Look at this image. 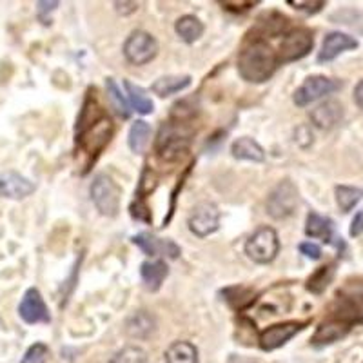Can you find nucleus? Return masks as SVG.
Returning a JSON list of instances; mask_svg holds the SVG:
<instances>
[{"mask_svg": "<svg viewBox=\"0 0 363 363\" xmlns=\"http://www.w3.org/2000/svg\"><path fill=\"white\" fill-rule=\"evenodd\" d=\"M280 66L278 53L262 38L249 40L240 51L238 73L245 82L264 84Z\"/></svg>", "mask_w": 363, "mask_h": 363, "instance_id": "nucleus-1", "label": "nucleus"}, {"mask_svg": "<svg viewBox=\"0 0 363 363\" xmlns=\"http://www.w3.org/2000/svg\"><path fill=\"white\" fill-rule=\"evenodd\" d=\"M191 138H193V129L186 122H177V120L165 122L155 142L158 158L164 162L182 160V157L189 151Z\"/></svg>", "mask_w": 363, "mask_h": 363, "instance_id": "nucleus-2", "label": "nucleus"}, {"mask_svg": "<svg viewBox=\"0 0 363 363\" xmlns=\"http://www.w3.org/2000/svg\"><path fill=\"white\" fill-rule=\"evenodd\" d=\"M89 193L91 200H93L100 215L109 216V218L118 215L122 189H120L118 184L111 177H108V174H96L95 180L91 182Z\"/></svg>", "mask_w": 363, "mask_h": 363, "instance_id": "nucleus-3", "label": "nucleus"}, {"mask_svg": "<svg viewBox=\"0 0 363 363\" xmlns=\"http://www.w3.org/2000/svg\"><path fill=\"white\" fill-rule=\"evenodd\" d=\"M278 252H280V238H278V233L269 225L256 229L245 242V255L255 264H271L274 262Z\"/></svg>", "mask_w": 363, "mask_h": 363, "instance_id": "nucleus-4", "label": "nucleus"}, {"mask_svg": "<svg viewBox=\"0 0 363 363\" xmlns=\"http://www.w3.org/2000/svg\"><path fill=\"white\" fill-rule=\"evenodd\" d=\"M298 202H300V193L294 182L281 180L274 189L269 193L267 199V215L274 220H285L294 215Z\"/></svg>", "mask_w": 363, "mask_h": 363, "instance_id": "nucleus-5", "label": "nucleus"}, {"mask_svg": "<svg viewBox=\"0 0 363 363\" xmlns=\"http://www.w3.org/2000/svg\"><path fill=\"white\" fill-rule=\"evenodd\" d=\"M113 136V122L108 116H102L100 120H96L95 124L87 125V128L80 129L79 136V145L82 149V153L89 157V164L93 160H96V157L100 155L106 145L111 142Z\"/></svg>", "mask_w": 363, "mask_h": 363, "instance_id": "nucleus-6", "label": "nucleus"}, {"mask_svg": "<svg viewBox=\"0 0 363 363\" xmlns=\"http://www.w3.org/2000/svg\"><path fill=\"white\" fill-rule=\"evenodd\" d=\"M158 55V42L147 31H133L124 42V57L133 66H145L153 62Z\"/></svg>", "mask_w": 363, "mask_h": 363, "instance_id": "nucleus-7", "label": "nucleus"}, {"mask_svg": "<svg viewBox=\"0 0 363 363\" xmlns=\"http://www.w3.org/2000/svg\"><path fill=\"white\" fill-rule=\"evenodd\" d=\"M314 48V37L313 31L306 28H298L289 31L285 35L284 40L280 44V51H278V60L280 64L296 62L300 58L307 57Z\"/></svg>", "mask_w": 363, "mask_h": 363, "instance_id": "nucleus-8", "label": "nucleus"}, {"mask_svg": "<svg viewBox=\"0 0 363 363\" xmlns=\"http://www.w3.org/2000/svg\"><path fill=\"white\" fill-rule=\"evenodd\" d=\"M340 87H342V84L336 82V80L327 79V77H322V74H314V77L303 80V84L294 91L293 100L298 108H306L309 104L338 91Z\"/></svg>", "mask_w": 363, "mask_h": 363, "instance_id": "nucleus-9", "label": "nucleus"}, {"mask_svg": "<svg viewBox=\"0 0 363 363\" xmlns=\"http://www.w3.org/2000/svg\"><path fill=\"white\" fill-rule=\"evenodd\" d=\"M189 231L199 238H207L209 235L218 231L220 227V211L215 203L202 202L191 211L187 220Z\"/></svg>", "mask_w": 363, "mask_h": 363, "instance_id": "nucleus-10", "label": "nucleus"}, {"mask_svg": "<svg viewBox=\"0 0 363 363\" xmlns=\"http://www.w3.org/2000/svg\"><path fill=\"white\" fill-rule=\"evenodd\" d=\"M18 316L22 318V322L29 323V325L51 322L50 309L45 306L40 291L35 289V287H29V289L26 291L21 303H18Z\"/></svg>", "mask_w": 363, "mask_h": 363, "instance_id": "nucleus-11", "label": "nucleus"}, {"mask_svg": "<svg viewBox=\"0 0 363 363\" xmlns=\"http://www.w3.org/2000/svg\"><path fill=\"white\" fill-rule=\"evenodd\" d=\"M306 325V322H284L267 327V329L260 333L262 351H277V349L284 347L289 340H293L300 330H303Z\"/></svg>", "mask_w": 363, "mask_h": 363, "instance_id": "nucleus-12", "label": "nucleus"}, {"mask_svg": "<svg viewBox=\"0 0 363 363\" xmlns=\"http://www.w3.org/2000/svg\"><path fill=\"white\" fill-rule=\"evenodd\" d=\"M37 186L17 171H6L0 174V196L8 200H22L33 194Z\"/></svg>", "mask_w": 363, "mask_h": 363, "instance_id": "nucleus-13", "label": "nucleus"}, {"mask_svg": "<svg viewBox=\"0 0 363 363\" xmlns=\"http://www.w3.org/2000/svg\"><path fill=\"white\" fill-rule=\"evenodd\" d=\"M356 48H358V40L354 37L342 33V31H333V33H329L323 38L322 50L318 53V62H333L342 53L349 50H356Z\"/></svg>", "mask_w": 363, "mask_h": 363, "instance_id": "nucleus-14", "label": "nucleus"}, {"mask_svg": "<svg viewBox=\"0 0 363 363\" xmlns=\"http://www.w3.org/2000/svg\"><path fill=\"white\" fill-rule=\"evenodd\" d=\"M133 244L145 252L147 256H169L171 260H177L180 256V247L171 240H160L149 233H140L133 236Z\"/></svg>", "mask_w": 363, "mask_h": 363, "instance_id": "nucleus-15", "label": "nucleus"}, {"mask_svg": "<svg viewBox=\"0 0 363 363\" xmlns=\"http://www.w3.org/2000/svg\"><path fill=\"white\" fill-rule=\"evenodd\" d=\"M125 335L135 340H145L157 330V318L149 311H135L124 323Z\"/></svg>", "mask_w": 363, "mask_h": 363, "instance_id": "nucleus-16", "label": "nucleus"}, {"mask_svg": "<svg viewBox=\"0 0 363 363\" xmlns=\"http://www.w3.org/2000/svg\"><path fill=\"white\" fill-rule=\"evenodd\" d=\"M343 118V106L336 100H327V102L320 104L318 108L313 109L311 113V120L318 129H323V131H329V129H335L336 125L342 122Z\"/></svg>", "mask_w": 363, "mask_h": 363, "instance_id": "nucleus-17", "label": "nucleus"}, {"mask_svg": "<svg viewBox=\"0 0 363 363\" xmlns=\"http://www.w3.org/2000/svg\"><path fill=\"white\" fill-rule=\"evenodd\" d=\"M349 330H351V322H345V320H330V322H325L318 327L311 343L318 347L330 345V343H336L338 340L345 338L349 335Z\"/></svg>", "mask_w": 363, "mask_h": 363, "instance_id": "nucleus-18", "label": "nucleus"}, {"mask_svg": "<svg viewBox=\"0 0 363 363\" xmlns=\"http://www.w3.org/2000/svg\"><path fill=\"white\" fill-rule=\"evenodd\" d=\"M231 153L236 160H245V162H264L265 160V151L255 138L251 136H242L238 140L233 142Z\"/></svg>", "mask_w": 363, "mask_h": 363, "instance_id": "nucleus-19", "label": "nucleus"}, {"mask_svg": "<svg viewBox=\"0 0 363 363\" xmlns=\"http://www.w3.org/2000/svg\"><path fill=\"white\" fill-rule=\"evenodd\" d=\"M169 274V267L164 262H144L140 265V277L144 285L149 291H158L164 284V280Z\"/></svg>", "mask_w": 363, "mask_h": 363, "instance_id": "nucleus-20", "label": "nucleus"}, {"mask_svg": "<svg viewBox=\"0 0 363 363\" xmlns=\"http://www.w3.org/2000/svg\"><path fill=\"white\" fill-rule=\"evenodd\" d=\"M189 86H191L189 74H184V77H182V74H169V77H162V79H158L157 82L151 86V89H153L155 95L165 99V96L174 95V93H180V91L187 89Z\"/></svg>", "mask_w": 363, "mask_h": 363, "instance_id": "nucleus-21", "label": "nucleus"}, {"mask_svg": "<svg viewBox=\"0 0 363 363\" xmlns=\"http://www.w3.org/2000/svg\"><path fill=\"white\" fill-rule=\"evenodd\" d=\"M174 31L186 44H194L199 38H202L206 28L200 22V18H196L194 15H184L174 24Z\"/></svg>", "mask_w": 363, "mask_h": 363, "instance_id": "nucleus-22", "label": "nucleus"}, {"mask_svg": "<svg viewBox=\"0 0 363 363\" xmlns=\"http://www.w3.org/2000/svg\"><path fill=\"white\" fill-rule=\"evenodd\" d=\"M165 363H200L199 349L191 342H174L165 351Z\"/></svg>", "mask_w": 363, "mask_h": 363, "instance_id": "nucleus-23", "label": "nucleus"}, {"mask_svg": "<svg viewBox=\"0 0 363 363\" xmlns=\"http://www.w3.org/2000/svg\"><path fill=\"white\" fill-rule=\"evenodd\" d=\"M128 142L133 153H144L149 142H151V125L144 122V120H136L135 124L131 125V129H129Z\"/></svg>", "mask_w": 363, "mask_h": 363, "instance_id": "nucleus-24", "label": "nucleus"}, {"mask_svg": "<svg viewBox=\"0 0 363 363\" xmlns=\"http://www.w3.org/2000/svg\"><path fill=\"white\" fill-rule=\"evenodd\" d=\"M124 87L125 91H128L129 102H131L135 111H138L140 115H151V113H153L155 109L153 100L149 99V95L142 89L140 86H135L131 80H124Z\"/></svg>", "mask_w": 363, "mask_h": 363, "instance_id": "nucleus-25", "label": "nucleus"}, {"mask_svg": "<svg viewBox=\"0 0 363 363\" xmlns=\"http://www.w3.org/2000/svg\"><path fill=\"white\" fill-rule=\"evenodd\" d=\"M306 235L311 238H323V242H329L330 235H333V222L318 213H309L306 222Z\"/></svg>", "mask_w": 363, "mask_h": 363, "instance_id": "nucleus-26", "label": "nucleus"}, {"mask_svg": "<svg viewBox=\"0 0 363 363\" xmlns=\"http://www.w3.org/2000/svg\"><path fill=\"white\" fill-rule=\"evenodd\" d=\"M335 193L336 202H338V207L342 209V213L352 211V207H356V203L363 199V189H359V187L338 186L335 189Z\"/></svg>", "mask_w": 363, "mask_h": 363, "instance_id": "nucleus-27", "label": "nucleus"}, {"mask_svg": "<svg viewBox=\"0 0 363 363\" xmlns=\"http://www.w3.org/2000/svg\"><path fill=\"white\" fill-rule=\"evenodd\" d=\"M335 278V265H323L307 281V289L313 294H322Z\"/></svg>", "mask_w": 363, "mask_h": 363, "instance_id": "nucleus-28", "label": "nucleus"}, {"mask_svg": "<svg viewBox=\"0 0 363 363\" xmlns=\"http://www.w3.org/2000/svg\"><path fill=\"white\" fill-rule=\"evenodd\" d=\"M109 363H147V352L138 345H125L111 356Z\"/></svg>", "mask_w": 363, "mask_h": 363, "instance_id": "nucleus-29", "label": "nucleus"}, {"mask_svg": "<svg viewBox=\"0 0 363 363\" xmlns=\"http://www.w3.org/2000/svg\"><path fill=\"white\" fill-rule=\"evenodd\" d=\"M106 87H108V96H109V102H111L113 109H115V111L118 113V116H122V118H129V116H131V109H129L125 96L120 93V89H118V86H116L115 80L113 79L106 80Z\"/></svg>", "mask_w": 363, "mask_h": 363, "instance_id": "nucleus-30", "label": "nucleus"}, {"mask_svg": "<svg viewBox=\"0 0 363 363\" xmlns=\"http://www.w3.org/2000/svg\"><path fill=\"white\" fill-rule=\"evenodd\" d=\"M50 356V349L44 343H35L26 351L24 358H22L21 363H45Z\"/></svg>", "mask_w": 363, "mask_h": 363, "instance_id": "nucleus-31", "label": "nucleus"}, {"mask_svg": "<svg viewBox=\"0 0 363 363\" xmlns=\"http://www.w3.org/2000/svg\"><path fill=\"white\" fill-rule=\"evenodd\" d=\"M287 4L293 6L294 9H300V11L307 13V15H314V13L322 11L327 2H323V0H320V2H311V0H287Z\"/></svg>", "mask_w": 363, "mask_h": 363, "instance_id": "nucleus-32", "label": "nucleus"}, {"mask_svg": "<svg viewBox=\"0 0 363 363\" xmlns=\"http://www.w3.org/2000/svg\"><path fill=\"white\" fill-rule=\"evenodd\" d=\"M157 187V174L151 169H145L142 173V182H140V194H149L151 191H155Z\"/></svg>", "mask_w": 363, "mask_h": 363, "instance_id": "nucleus-33", "label": "nucleus"}, {"mask_svg": "<svg viewBox=\"0 0 363 363\" xmlns=\"http://www.w3.org/2000/svg\"><path fill=\"white\" fill-rule=\"evenodd\" d=\"M298 249H300L301 255H306L311 260H320L322 258V249H320L318 244H314V242H301Z\"/></svg>", "mask_w": 363, "mask_h": 363, "instance_id": "nucleus-34", "label": "nucleus"}, {"mask_svg": "<svg viewBox=\"0 0 363 363\" xmlns=\"http://www.w3.org/2000/svg\"><path fill=\"white\" fill-rule=\"evenodd\" d=\"M58 8V2H37V17L44 24H50V13H53Z\"/></svg>", "mask_w": 363, "mask_h": 363, "instance_id": "nucleus-35", "label": "nucleus"}, {"mask_svg": "<svg viewBox=\"0 0 363 363\" xmlns=\"http://www.w3.org/2000/svg\"><path fill=\"white\" fill-rule=\"evenodd\" d=\"M363 235V211H358L351 223V236Z\"/></svg>", "mask_w": 363, "mask_h": 363, "instance_id": "nucleus-36", "label": "nucleus"}, {"mask_svg": "<svg viewBox=\"0 0 363 363\" xmlns=\"http://www.w3.org/2000/svg\"><path fill=\"white\" fill-rule=\"evenodd\" d=\"M115 8L120 15H131L138 9V2H115Z\"/></svg>", "mask_w": 363, "mask_h": 363, "instance_id": "nucleus-37", "label": "nucleus"}, {"mask_svg": "<svg viewBox=\"0 0 363 363\" xmlns=\"http://www.w3.org/2000/svg\"><path fill=\"white\" fill-rule=\"evenodd\" d=\"M220 4H225V6H235V8H233L231 11H236V13H240V11H247V9L255 8V6L258 4V2H231V0H227V2H220Z\"/></svg>", "mask_w": 363, "mask_h": 363, "instance_id": "nucleus-38", "label": "nucleus"}, {"mask_svg": "<svg viewBox=\"0 0 363 363\" xmlns=\"http://www.w3.org/2000/svg\"><path fill=\"white\" fill-rule=\"evenodd\" d=\"M354 102L356 106L363 111V80H359L358 86L354 87Z\"/></svg>", "mask_w": 363, "mask_h": 363, "instance_id": "nucleus-39", "label": "nucleus"}]
</instances>
